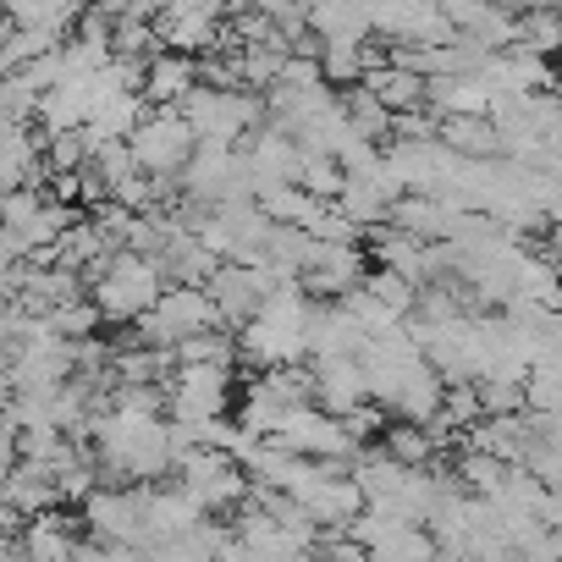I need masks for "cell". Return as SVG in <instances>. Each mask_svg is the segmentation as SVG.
I'll return each instance as SVG.
<instances>
[{
	"label": "cell",
	"mask_w": 562,
	"mask_h": 562,
	"mask_svg": "<svg viewBox=\"0 0 562 562\" xmlns=\"http://www.w3.org/2000/svg\"><path fill=\"white\" fill-rule=\"evenodd\" d=\"M160 270H155V259H144V254H127V248H116V254H105V265H100V276L89 281V304L100 310V321H116V326H133L155 299H160Z\"/></svg>",
	"instance_id": "6da1fadb"
},
{
	"label": "cell",
	"mask_w": 562,
	"mask_h": 562,
	"mask_svg": "<svg viewBox=\"0 0 562 562\" xmlns=\"http://www.w3.org/2000/svg\"><path fill=\"white\" fill-rule=\"evenodd\" d=\"M177 111L193 127V138H221V144H237L243 133H254L265 122V100L248 94V89H204V83H193L177 100Z\"/></svg>",
	"instance_id": "7a4b0ae2"
},
{
	"label": "cell",
	"mask_w": 562,
	"mask_h": 562,
	"mask_svg": "<svg viewBox=\"0 0 562 562\" xmlns=\"http://www.w3.org/2000/svg\"><path fill=\"white\" fill-rule=\"evenodd\" d=\"M193 144H199V138H193V127L182 122L177 105H155V111H144L138 127L127 133L133 166H138L144 177H155V182H171V177L188 166Z\"/></svg>",
	"instance_id": "3957f363"
},
{
	"label": "cell",
	"mask_w": 562,
	"mask_h": 562,
	"mask_svg": "<svg viewBox=\"0 0 562 562\" xmlns=\"http://www.w3.org/2000/svg\"><path fill=\"white\" fill-rule=\"evenodd\" d=\"M171 474H177V485L188 491V502H193L199 513H232V507H243V496H248L243 463L226 458V452H215V447L182 452V458L171 463Z\"/></svg>",
	"instance_id": "277c9868"
},
{
	"label": "cell",
	"mask_w": 562,
	"mask_h": 562,
	"mask_svg": "<svg viewBox=\"0 0 562 562\" xmlns=\"http://www.w3.org/2000/svg\"><path fill=\"white\" fill-rule=\"evenodd\" d=\"M232 375L237 370H210V364H177L166 381V419L199 425L232 414Z\"/></svg>",
	"instance_id": "5b68a950"
},
{
	"label": "cell",
	"mask_w": 562,
	"mask_h": 562,
	"mask_svg": "<svg viewBox=\"0 0 562 562\" xmlns=\"http://www.w3.org/2000/svg\"><path fill=\"white\" fill-rule=\"evenodd\" d=\"M270 281L276 276L265 265H226V259L204 276V293H210V304L221 315V331H237L243 321H254L259 299L270 293Z\"/></svg>",
	"instance_id": "8992f818"
},
{
	"label": "cell",
	"mask_w": 562,
	"mask_h": 562,
	"mask_svg": "<svg viewBox=\"0 0 562 562\" xmlns=\"http://www.w3.org/2000/svg\"><path fill=\"white\" fill-rule=\"evenodd\" d=\"M293 502L310 513V524H315V529H348V524L364 513V496H359V485L348 480V469L315 474L304 491H293Z\"/></svg>",
	"instance_id": "52a82bcc"
},
{
	"label": "cell",
	"mask_w": 562,
	"mask_h": 562,
	"mask_svg": "<svg viewBox=\"0 0 562 562\" xmlns=\"http://www.w3.org/2000/svg\"><path fill=\"white\" fill-rule=\"evenodd\" d=\"M310 403L326 408V414H348L353 403H370L364 397L359 359L353 353H321V359H310Z\"/></svg>",
	"instance_id": "ba28073f"
},
{
	"label": "cell",
	"mask_w": 562,
	"mask_h": 562,
	"mask_svg": "<svg viewBox=\"0 0 562 562\" xmlns=\"http://www.w3.org/2000/svg\"><path fill=\"white\" fill-rule=\"evenodd\" d=\"M392 199H397V182L386 177V166H375L370 177H342V188H337V199H331V204H337L359 232H370V226H386Z\"/></svg>",
	"instance_id": "9c48e42d"
},
{
	"label": "cell",
	"mask_w": 562,
	"mask_h": 562,
	"mask_svg": "<svg viewBox=\"0 0 562 562\" xmlns=\"http://www.w3.org/2000/svg\"><path fill=\"white\" fill-rule=\"evenodd\" d=\"M89 105H94L89 78H61L56 89H45V94H40L34 122H40L45 133H78V127L89 122Z\"/></svg>",
	"instance_id": "30bf717a"
},
{
	"label": "cell",
	"mask_w": 562,
	"mask_h": 562,
	"mask_svg": "<svg viewBox=\"0 0 562 562\" xmlns=\"http://www.w3.org/2000/svg\"><path fill=\"white\" fill-rule=\"evenodd\" d=\"M193 83H199V67H193V56L155 50V56L144 61V83H138V94H144V105H177V100H182Z\"/></svg>",
	"instance_id": "8fae6325"
},
{
	"label": "cell",
	"mask_w": 562,
	"mask_h": 562,
	"mask_svg": "<svg viewBox=\"0 0 562 562\" xmlns=\"http://www.w3.org/2000/svg\"><path fill=\"white\" fill-rule=\"evenodd\" d=\"M370 232H375L370 237L375 270H392V276L414 281V288H425V243L408 237V232H397V226H370Z\"/></svg>",
	"instance_id": "7c38bea8"
},
{
	"label": "cell",
	"mask_w": 562,
	"mask_h": 562,
	"mask_svg": "<svg viewBox=\"0 0 562 562\" xmlns=\"http://www.w3.org/2000/svg\"><path fill=\"white\" fill-rule=\"evenodd\" d=\"M359 89H370L392 116H397V111H425V78L408 72V67H392V61L364 67V72H359Z\"/></svg>",
	"instance_id": "4fadbf2b"
},
{
	"label": "cell",
	"mask_w": 562,
	"mask_h": 562,
	"mask_svg": "<svg viewBox=\"0 0 562 562\" xmlns=\"http://www.w3.org/2000/svg\"><path fill=\"white\" fill-rule=\"evenodd\" d=\"M485 100H491V89L474 72H463V78H425V111L436 122L441 116H485Z\"/></svg>",
	"instance_id": "5bb4252c"
},
{
	"label": "cell",
	"mask_w": 562,
	"mask_h": 562,
	"mask_svg": "<svg viewBox=\"0 0 562 562\" xmlns=\"http://www.w3.org/2000/svg\"><path fill=\"white\" fill-rule=\"evenodd\" d=\"M436 144H447L463 160H496L502 155V133L485 116H441L436 122Z\"/></svg>",
	"instance_id": "9a60e30c"
},
{
	"label": "cell",
	"mask_w": 562,
	"mask_h": 562,
	"mask_svg": "<svg viewBox=\"0 0 562 562\" xmlns=\"http://www.w3.org/2000/svg\"><path fill=\"white\" fill-rule=\"evenodd\" d=\"M7 502H12L23 518H40V513H50V507L61 502V491H56V480H50L40 463L12 458V469H7Z\"/></svg>",
	"instance_id": "2e32d148"
},
{
	"label": "cell",
	"mask_w": 562,
	"mask_h": 562,
	"mask_svg": "<svg viewBox=\"0 0 562 562\" xmlns=\"http://www.w3.org/2000/svg\"><path fill=\"white\" fill-rule=\"evenodd\" d=\"M254 204H259V215H265L270 226H299V232H310V221L321 215V199H310V193L293 188V182H270V188H259Z\"/></svg>",
	"instance_id": "e0dca14e"
},
{
	"label": "cell",
	"mask_w": 562,
	"mask_h": 562,
	"mask_svg": "<svg viewBox=\"0 0 562 562\" xmlns=\"http://www.w3.org/2000/svg\"><path fill=\"white\" fill-rule=\"evenodd\" d=\"M171 364H210V370H237V337L232 331H193L171 342Z\"/></svg>",
	"instance_id": "ac0fdd59"
},
{
	"label": "cell",
	"mask_w": 562,
	"mask_h": 562,
	"mask_svg": "<svg viewBox=\"0 0 562 562\" xmlns=\"http://www.w3.org/2000/svg\"><path fill=\"white\" fill-rule=\"evenodd\" d=\"M293 188H304L310 199L331 204V199H337V188H342V166H337L331 155H321V149H299V171H293Z\"/></svg>",
	"instance_id": "d6986e66"
},
{
	"label": "cell",
	"mask_w": 562,
	"mask_h": 562,
	"mask_svg": "<svg viewBox=\"0 0 562 562\" xmlns=\"http://www.w3.org/2000/svg\"><path fill=\"white\" fill-rule=\"evenodd\" d=\"M40 321H45V331H50V337H61V342H83V337H94V331L105 326V321H100V310L89 304V293H83V299H72V304L45 310Z\"/></svg>",
	"instance_id": "ffe728a7"
},
{
	"label": "cell",
	"mask_w": 562,
	"mask_h": 562,
	"mask_svg": "<svg viewBox=\"0 0 562 562\" xmlns=\"http://www.w3.org/2000/svg\"><path fill=\"white\" fill-rule=\"evenodd\" d=\"M381 452H386L392 463H403V469H425V463H436L430 436H425L419 425H408V419H397V425L381 430Z\"/></svg>",
	"instance_id": "44dd1931"
},
{
	"label": "cell",
	"mask_w": 562,
	"mask_h": 562,
	"mask_svg": "<svg viewBox=\"0 0 562 562\" xmlns=\"http://www.w3.org/2000/svg\"><path fill=\"white\" fill-rule=\"evenodd\" d=\"M359 288L375 299V304H386L397 321L414 310V299H419V288H414V281H403V276H392V270H364V281H359Z\"/></svg>",
	"instance_id": "7402d4cb"
},
{
	"label": "cell",
	"mask_w": 562,
	"mask_h": 562,
	"mask_svg": "<svg viewBox=\"0 0 562 562\" xmlns=\"http://www.w3.org/2000/svg\"><path fill=\"white\" fill-rule=\"evenodd\" d=\"M513 45L529 50V56H551V50H557V12H551V7L518 12V40H513Z\"/></svg>",
	"instance_id": "603a6c76"
},
{
	"label": "cell",
	"mask_w": 562,
	"mask_h": 562,
	"mask_svg": "<svg viewBox=\"0 0 562 562\" xmlns=\"http://www.w3.org/2000/svg\"><path fill=\"white\" fill-rule=\"evenodd\" d=\"M40 155H45V171H78V166H89V138H83V127L78 133H50Z\"/></svg>",
	"instance_id": "cb8c5ba5"
},
{
	"label": "cell",
	"mask_w": 562,
	"mask_h": 562,
	"mask_svg": "<svg viewBox=\"0 0 562 562\" xmlns=\"http://www.w3.org/2000/svg\"><path fill=\"white\" fill-rule=\"evenodd\" d=\"M474 397H480V414H524V392H518V381L485 375V381H474Z\"/></svg>",
	"instance_id": "d4e9b609"
},
{
	"label": "cell",
	"mask_w": 562,
	"mask_h": 562,
	"mask_svg": "<svg viewBox=\"0 0 562 562\" xmlns=\"http://www.w3.org/2000/svg\"><path fill=\"white\" fill-rule=\"evenodd\" d=\"M337 425L359 441V447H370V441H381V430H386V414L375 408V403H353L348 414H337Z\"/></svg>",
	"instance_id": "484cf974"
},
{
	"label": "cell",
	"mask_w": 562,
	"mask_h": 562,
	"mask_svg": "<svg viewBox=\"0 0 562 562\" xmlns=\"http://www.w3.org/2000/svg\"><path fill=\"white\" fill-rule=\"evenodd\" d=\"M7 469H12V463H7V458H0V502H7Z\"/></svg>",
	"instance_id": "4316f807"
},
{
	"label": "cell",
	"mask_w": 562,
	"mask_h": 562,
	"mask_svg": "<svg viewBox=\"0 0 562 562\" xmlns=\"http://www.w3.org/2000/svg\"><path fill=\"white\" fill-rule=\"evenodd\" d=\"M7 397H12V392H0V425H7Z\"/></svg>",
	"instance_id": "83f0119b"
}]
</instances>
